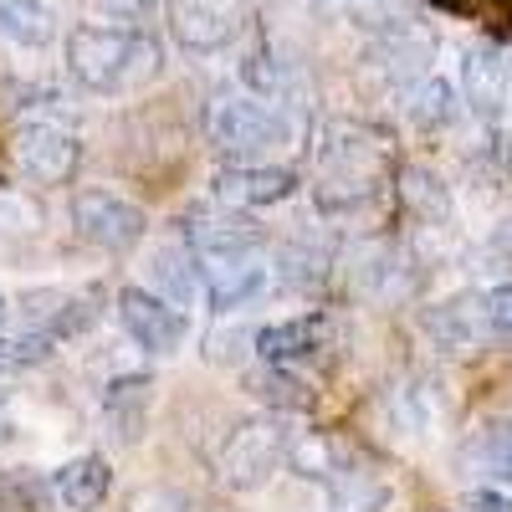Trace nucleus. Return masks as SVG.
<instances>
[{
  "mask_svg": "<svg viewBox=\"0 0 512 512\" xmlns=\"http://www.w3.org/2000/svg\"><path fill=\"white\" fill-rule=\"evenodd\" d=\"M333 338V323L323 313H303V318H287L256 333V354L267 364H297V359H313L323 344Z\"/></svg>",
  "mask_w": 512,
  "mask_h": 512,
  "instance_id": "obj_14",
  "label": "nucleus"
},
{
  "mask_svg": "<svg viewBox=\"0 0 512 512\" xmlns=\"http://www.w3.org/2000/svg\"><path fill=\"white\" fill-rule=\"evenodd\" d=\"M451 88H446V82L441 77H431V82H425V88L410 98V118L420 123V128H446L451 123Z\"/></svg>",
  "mask_w": 512,
  "mask_h": 512,
  "instance_id": "obj_24",
  "label": "nucleus"
},
{
  "mask_svg": "<svg viewBox=\"0 0 512 512\" xmlns=\"http://www.w3.org/2000/svg\"><path fill=\"white\" fill-rule=\"evenodd\" d=\"M328 487H333V512H384L390 507V487L369 472H338Z\"/></svg>",
  "mask_w": 512,
  "mask_h": 512,
  "instance_id": "obj_20",
  "label": "nucleus"
},
{
  "mask_svg": "<svg viewBox=\"0 0 512 512\" xmlns=\"http://www.w3.org/2000/svg\"><path fill=\"white\" fill-rule=\"evenodd\" d=\"M72 226H77L82 241H93L98 251L123 256V251H134L144 241L149 216L134 200H123L113 190H82V195H72Z\"/></svg>",
  "mask_w": 512,
  "mask_h": 512,
  "instance_id": "obj_5",
  "label": "nucleus"
},
{
  "mask_svg": "<svg viewBox=\"0 0 512 512\" xmlns=\"http://www.w3.org/2000/svg\"><path fill=\"white\" fill-rule=\"evenodd\" d=\"M323 159V180H318V200L333 210V205H354L374 190V175L384 164V149L374 144V134L354 123H333L328 128V144L318 149Z\"/></svg>",
  "mask_w": 512,
  "mask_h": 512,
  "instance_id": "obj_2",
  "label": "nucleus"
},
{
  "mask_svg": "<svg viewBox=\"0 0 512 512\" xmlns=\"http://www.w3.org/2000/svg\"><path fill=\"white\" fill-rule=\"evenodd\" d=\"M282 456H287L282 425H272V420H246V425H236V431L226 436V446H221V456H216V477H221V487H231V492H256V487L272 482V472H277Z\"/></svg>",
  "mask_w": 512,
  "mask_h": 512,
  "instance_id": "obj_4",
  "label": "nucleus"
},
{
  "mask_svg": "<svg viewBox=\"0 0 512 512\" xmlns=\"http://www.w3.org/2000/svg\"><path fill=\"white\" fill-rule=\"evenodd\" d=\"M400 200L415 210V216H425V221L446 216V190L425 175V169H405V175H400Z\"/></svg>",
  "mask_w": 512,
  "mask_h": 512,
  "instance_id": "obj_22",
  "label": "nucleus"
},
{
  "mask_svg": "<svg viewBox=\"0 0 512 512\" xmlns=\"http://www.w3.org/2000/svg\"><path fill=\"white\" fill-rule=\"evenodd\" d=\"M297 190V175L287 164H251L241 159L236 169H221L216 175V195L226 205H277Z\"/></svg>",
  "mask_w": 512,
  "mask_h": 512,
  "instance_id": "obj_13",
  "label": "nucleus"
},
{
  "mask_svg": "<svg viewBox=\"0 0 512 512\" xmlns=\"http://www.w3.org/2000/svg\"><path fill=\"white\" fill-rule=\"evenodd\" d=\"M128 512H195V502L175 487H139L128 497Z\"/></svg>",
  "mask_w": 512,
  "mask_h": 512,
  "instance_id": "obj_26",
  "label": "nucleus"
},
{
  "mask_svg": "<svg viewBox=\"0 0 512 512\" xmlns=\"http://www.w3.org/2000/svg\"><path fill=\"white\" fill-rule=\"evenodd\" d=\"M200 256V287L210 297V308H241L267 287V262L262 251H195Z\"/></svg>",
  "mask_w": 512,
  "mask_h": 512,
  "instance_id": "obj_6",
  "label": "nucleus"
},
{
  "mask_svg": "<svg viewBox=\"0 0 512 512\" xmlns=\"http://www.w3.org/2000/svg\"><path fill=\"white\" fill-rule=\"evenodd\" d=\"M466 512H512V497L507 492H492V487H482V492H472L461 502Z\"/></svg>",
  "mask_w": 512,
  "mask_h": 512,
  "instance_id": "obj_29",
  "label": "nucleus"
},
{
  "mask_svg": "<svg viewBox=\"0 0 512 512\" xmlns=\"http://www.w3.org/2000/svg\"><path fill=\"white\" fill-rule=\"evenodd\" d=\"M477 456L492 477L512 482V420H492L487 431L477 436Z\"/></svg>",
  "mask_w": 512,
  "mask_h": 512,
  "instance_id": "obj_23",
  "label": "nucleus"
},
{
  "mask_svg": "<svg viewBox=\"0 0 512 512\" xmlns=\"http://www.w3.org/2000/svg\"><path fill=\"white\" fill-rule=\"evenodd\" d=\"M185 241L195 251H262L267 231L251 216H241L236 205L221 200V210H195V216L185 221Z\"/></svg>",
  "mask_w": 512,
  "mask_h": 512,
  "instance_id": "obj_11",
  "label": "nucleus"
},
{
  "mask_svg": "<svg viewBox=\"0 0 512 512\" xmlns=\"http://www.w3.org/2000/svg\"><path fill=\"white\" fill-rule=\"evenodd\" d=\"M0 36H11L16 47H47L57 36V16L41 0H0Z\"/></svg>",
  "mask_w": 512,
  "mask_h": 512,
  "instance_id": "obj_18",
  "label": "nucleus"
},
{
  "mask_svg": "<svg viewBox=\"0 0 512 512\" xmlns=\"http://www.w3.org/2000/svg\"><path fill=\"white\" fill-rule=\"evenodd\" d=\"M482 308H487V328H492L497 338H507V344H512V287L487 292V297H482Z\"/></svg>",
  "mask_w": 512,
  "mask_h": 512,
  "instance_id": "obj_28",
  "label": "nucleus"
},
{
  "mask_svg": "<svg viewBox=\"0 0 512 512\" xmlns=\"http://www.w3.org/2000/svg\"><path fill=\"white\" fill-rule=\"evenodd\" d=\"M108 461L103 456H77V461H67L62 472H57V502L67 507V512H93V507H103V497H108Z\"/></svg>",
  "mask_w": 512,
  "mask_h": 512,
  "instance_id": "obj_16",
  "label": "nucleus"
},
{
  "mask_svg": "<svg viewBox=\"0 0 512 512\" xmlns=\"http://www.w3.org/2000/svg\"><path fill=\"white\" fill-rule=\"evenodd\" d=\"M118 323L149 354H175L185 344V313L175 303H164L159 292H144V287H123L118 292Z\"/></svg>",
  "mask_w": 512,
  "mask_h": 512,
  "instance_id": "obj_7",
  "label": "nucleus"
},
{
  "mask_svg": "<svg viewBox=\"0 0 512 512\" xmlns=\"http://www.w3.org/2000/svg\"><path fill=\"white\" fill-rule=\"evenodd\" d=\"M16 154H21V169L36 185H67L77 175V164H82L77 139L62 134V128H52V123H31L16 139Z\"/></svg>",
  "mask_w": 512,
  "mask_h": 512,
  "instance_id": "obj_8",
  "label": "nucleus"
},
{
  "mask_svg": "<svg viewBox=\"0 0 512 512\" xmlns=\"http://www.w3.org/2000/svg\"><path fill=\"white\" fill-rule=\"evenodd\" d=\"M461 77H466V103H472L482 118H497L512 103V62H507L502 47H492V41L466 52Z\"/></svg>",
  "mask_w": 512,
  "mask_h": 512,
  "instance_id": "obj_12",
  "label": "nucleus"
},
{
  "mask_svg": "<svg viewBox=\"0 0 512 512\" xmlns=\"http://www.w3.org/2000/svg\"><path fill=\"white\" fill-rule=\"evenodd\" d=\"M149 405H154V384L144 374H123L108 384V395H103V415L108 425L118 431V441H139L144 436V425H149Z\"/></svg>",
  "mask_w": 512,
  "mask_h": 512,
  "instance_id": "obj_15",
  "label": "nucleus"
},
{
  "mask_svg": "<svg viewBox=\"0 0 512 512\" xmlns=\"http://www.w3.org/2000/svg\"><path fill=\"white\" fill-rule=\"evenodd\" d=\"M52 354V333H16V338H0V369H26L41 364Z\"/></svg>",
  "mask_w": 512,
  "mask_h": 512,
  "instance_id": "obj_25",
  "label": "nucleus"
},
{
  "mask_svg": "<svg viewBox=\"0 0 512 512\" xmlns=\"http://www.w3.org/2000/svg\"><path fill=\"white\" fill-rule=\"evenodd\" d=\"M205 128H210V144L236 159H256L287 139V118L256 98H216L205 113Z\"/></svg>",
  "mask_w": 512,
  "mask_h": 512,
  "instance_id": "obj_3",
  "label": "nucleus"
},
{
  "mask_svg": "<svg viewBox=\"0 0 512 512\" xmlns=\"http://www.w3.org/2000/svg\"><path fill=\"white\" fill-rule=\"evenodd\" d=\"M246 390L256 400H267L272 410H313V384H303L297 374H287V364H262L256 374H246Z\"/></svg>",
  "mask_w": 512,
  "mask_h": 512,
  "instance_id": "obj_19",
  "label": "nucleus"
},
{
  "mask_svg": "<svg viewBox=\"0 0 512 512\" xmlns=\"http://www.w3.org/2000/svg\"><path fill=\"white\" fill-rule=\"evenodd\" d=\"M169 21L190 52H216L241 31V6L236 0H175Z\"/></svg>",
  "mask_w": 512,
  "mask_h": 512,
  "instance_id": "obj_9",
  "label": "nucleus"
},
{
  "mask_svg": "<svg viewBox=\"0 0 512 512\" xmlns=\"http://www.w3.org/2000/svg\"><path fill=\"white\" fill-rule=\"evenodd\" d=\"M287 461H292V472L297 477H323V482H333L344 466H338V441L333 436H297V441H287Z\"/></svg>",
  "mask_w": 512,
  "mask_h": 512,
  "instance_id": "obj_21",
  "label": "nucleus"
},
{
  "mask_svg": "<svg viewBox=\"0 0 512 512\" xmlns=\"http://www.w3.org/2000/svg\"><path fill=\"white\" fill-rule=\"evenodd\" d=\"M26 323H36V333H52V338H67V333H82L98 323V292H67V287H41V292H26Z\"/></svg>",
  "mask_w": 512,
  "mask_h": 512,
  "instance_id": "obj_10",
  "label": "nucleus"
},
{
  "mask_svg": "<svg viewBox=\"0 0 512 512\" xmlns=\"http://www.w3.org/2000/svg\"><path fill=\"white\" fill-rule=\"evenodd\" d=\"M93 6H98L113 26H139V21H149V16H154L159 0H93Z\"/></svg>",
  "mask_w": 512,
  "mask_h": 512,
  "instance_id": "obj_27",
  "label": "nucleus"
},
{
  "mask_svg": "<svg viewBox=\"0 0 512 512\" xmlns=\"http://www.w3.org/2000/svg\"><path fill=\"white\" fill-rule=\"evenodd\" d=\"M67 67L82 88L103 98L144 93L164 67L159 41L139 26H77L67 41Z\"/></svg>",
  "mask_w": 512,
  "mask_h": 512,
  "instance_id": "obj_1",
  "label": "nucleus"
},
{
  "mask_svg": "<svg viewBox=\"0 0 512 512\" xmlns=\"http://www.w3.org/2000/svg\"><path fill=\"white\" fill-rule=\"evenodd\" d=\"M200 287V256L190 241H169L154 251V292H164L175 308H185Z\"/></svg>",
  "mask_w": 512,
  "mask_h": 512,
  "instance_id": "obj_17",
  "label": "nucleus"
},
{
  "mask_svg": "<svg viewBox=\"0 0 512 512\" xmlns=\"http://www.w3.org/2000/svg\"><path fill=\"white\" fill-rule=\"evenodd\" d=\"M0 328H6V297H0Z\"/></svg>",
  "mask_w": 512,
  "mask_h": 512,
  "instance_id": "obj_30",
  "label": "nucleus"
}]
</instances>
